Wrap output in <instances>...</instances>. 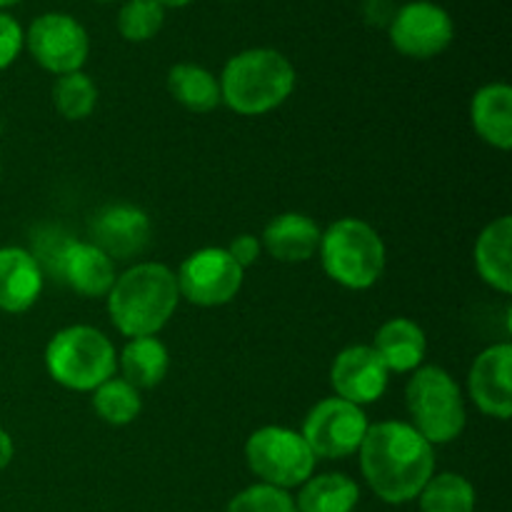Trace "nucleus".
Segmentation results:
<instances>
[{
  "label": "nucleus",
  "mask_w": 512,
  "mask_h": 512,
  "mask_svg": "<svg viewBox=\"0 0 512 512\" xmlns=\"http://www.w3.org/2000/svg\"><path fill=\"white\" fill-rule=\"evenodd\" d=\"M95 3H115V0H95Z\"/></svg>",
  "instance_id": "obj_34"
},
{
  "label": "nucleus",
  "mask_w": 512,
  "mask_h": 512,
  "mask_svg": "<svg viewBox=\"0 0 512 512\" xmlns=\"http://www.w3.org/2000/svg\"><path fill=\"white\" fill-rule=\"evenodd\" d=\"M225 512H298L295 498L290 490L275 488L268 483H255L250 488L240 490L228 503Z\"/></svg>",
  "instance_id": "obj_27"
},
{
  "label": "nucleus",
  "mask_w": 512,
  "mask_h": 512,
  "mask_svg": "<svg viewBox=\"0 0 512 512\" xmlns=\"http://www.w3.org/2000/svg\"><path fill=\"white\" fill-rule=\"evenodd\" d=\"M408 423L430 445H448L468 425V405L458 380L440 365H420L405 385Z\"/></svg>",
  "instance_id": "obj_6"
},
{
  "label": "nucleus",
  "mask_w": 512,
  "mask_h": 512,
  "mask_svg": "<svg viewBox=\"0 0 512 512\" xmlns=\"http://www.w3.org/2000/svg\"><path fill=\"white\" fill-rule=\"evenodd\" d=\"M358 455L365 483L388 505L418 500L435 475V448L405 420L370 423Z\"/></svg>",
  "instance_id": "obj_1"
},
{
  "label": "nucleus",
  "mask_w": 512,
  "mask_h": 512,
  "mask_svg": "<svg viewBox=\"0 0 512 512\" xmlns=\"http://www.w3.org/2000/svg\"><path fill=\"white\" fill-rule=\"evenodd\" d=\"M18 3H23V0H0V10L13 8V5H18Z\"/></svg>",
  "instance_id": "obj_33"
},
{
  "label": "nucleus",
  "mask_w": 512,
  "mask_h": 512,
  "mask_svg": "<svg viewBox=\"0 0 512 512\" xmlns=\"http://www.w3.org/2000/svg\"><path fill=\"white\" fill-rule=\"evenodd\" d=\"M388 38L390 45L405 58H438L453 45V15L433 0H410L395 8L393 20L388 23Z\"/></svg>",
  "instance_id": "obj_11"
},
{
  "label": "nucleus",
  "mask_w": 512,
  "mask_h": 512,
  "mask_svg": "<svg viewBox=\"0 0 512 512\" xmlns=\"http://www.w3.org/2000/svg\"><path fill=\"white\" fill-rule=\"evenodd\" d=\"M25 48V30L10 13L0 10V70H8Z\"/></svg>",
  "instance_id": "obj_28"
},
{
  "label": "nucleus",
  "mask_w": 512,
  "mask_h": 512,
  "mask_svg": "<svg viewBox=\"0 0 512 512\" xmlns=\"http://www.w3.org/2000/svg\"><path fill=\"white\" fill-rule=\"evenodd\" d=\"M245 463L253 475H258L260 483L290 490L313 478L318 458L308 448L300 430L265 425L245 440Z\"/></svg>",
  "instance_id": "obj_7"
},
{
  "label": "nucleus",
  "mask_w": 512,
  "mask_h": 512,
  "mask_svg": "<svg viewBox=\"0 0 512 512\" xmlns=\"http://www.w3.org/2000/svg\"><path fill=\"white\" fill-rule=\"evenodd\" d=\"M175 270L165 263L143 260L120 273L105 295L110 323L125 338L158 335L180 305Z\"/></svg>",
  "instance_id": "obj_2"
},
{
  "label": "nucleus",
  "mask_w": 512,
  "mask_h": 512,
  "mask_svg": "<svg viewBox=\"0 0 512 512\" xmlns=\"http://www.w3.org/2000/svg\"><path fill=\"white\" fill-rule=\"evenodd\" d=\"M360 503V485L345 473L313 475L300 485L295 498L298 512H355Z\"/></svg>",
  "instance_id": "obj_21"
},
{
  "label": "nucleus",
  "mask_w": 512,
  "mask_h": 512,
  "mask_svg": "<svg viewBox=\"0 0 512 512\" xmlns=\"http://www.w3.org/2000/svg\"><path fill=\"white\" fill-rule=\"evenodd\" d=\"M168 90L175 103L190 113H210L223 105L218 75L198 63H175L168 70Z\"/></svg>",
  "instance_id": "obj_22"
},
{
  "label": "nucleus",
  "mask_w": 512,
  "mask_h": 512,
  "mask_svg": "<svg viewBox=\"0 0 512 512\" xmlns=\"http://www.w3.org/2000/svg\"><path fill=\"white\" fill-rule=\"evenodd\" d=\"M180 298L198 308H220L233 303L245 280V270L225 248H200L175 270Z\"/></svg>",
  "instance_id": "obj_10"
},
{
  "label": "nucleus",
  "mask_w": 512,
  "mask_h": 512,
  "mask_svg": "<svg viewBox=\"0 0 512 512\" xmlns=\"http://www.w3.org/2000/svg\"><path fill=\"white\" fill-rule=\"evenodd\" d=\"M45 370L63 388L93 393L118 370V350L103 330L93 325H68L45 345Z\"/></svg>",
  "instance_id": "obj_5"
},
{
  "label": "nucleus",
  "mask_w": 512,
  "mask_h": 512,
  "mask_svg": "<svg viewBox=\"0 0 512 512\" xmlns=\"http://www.w3.org/2000/svg\"><path fill=\"white\" fill-rule=\"evenodd\" d=\"M25 48L35 63L53 75L83 70L90 55V35L78 18L68 13H43L25 30Z\"/></svg>",
  "instance_id": "obj_9"
},
{
  "label": "nucleus",
  "mask_w": 512,
  "mask_h": 512,
  "mask_svg": "<svg viewBox=\"0 0 512 512\" xmlns=\"http://www.w3.org/2000/svg\"><path fill=\"white\" fill-rule=\"evenodd\" d=\"M468 393L475 408L495 420L512 415V345L495 343L473 360L468 373Z\"/></svg>",
  "instance_id": "obj_14"
},
{
  "label": "nucleus",
  "mask_w": 512,
  "mask_h": 512,
  "mask_svg": "<svg viewBox=\"0 0 512 512\" xmlns=\"http://www.w3.org/2000/svg\"><path fill=\"white\" fill-rule=\"evenodd\" d=\"M0 170H3V163H0Z\"/></svg>",
  "instance_id": "obj_35"
},
{
  "label": "nucleus",
  "mask_w": 512,
  "mask_h": 512,
  "mask_svg": "<svg viewBox=\"0 0 512 512\" xmlns=\"http://www.w3.org/2000/svg\"><path fill=\"white\" fill-rule=\"evenodd\" d=\"M53 105L65 120H73V123L90 118L98 105V85L83 70L58 75L53 85Z\"/></svg>",
  "instance_id": "obj_25"
},
{
  "label": "nucleus",
  "mask_w": 512,
  "mask_h": 512,
  "mask_svg": "<svg viewBox=\"0 0 512 512\" xmlns=\"http://www.w3.org/2000/svg\"><path fill=\"white\" fill-rule=\"evenodd\" d=\"M363 15L368 23L385 25V28H388V23L395 15V5L390 3V0H365Z\"/></svg>",
  "instance_id": "obj_30"
},
{
  "label": "nucleus",
  "mask_w": 512,
  "mask_h": 512,
  "mask_svg": "<svg viewBox=\"0 0 512 512\" xmlns=\"http://www.w3.org/2000/svg\"><path fill=\"white\" fill-rule=\"evenodd\" d=\"M320 263L333 283L348 290H368L383 278L388 250L370 223L340 218L320 235Z\"/></svg>",
  "instance_id": "obj_4"
},
{
  "label": "nucleus",
  "mask_w": 512,
  "mask_h": 512,
  "mask_svg": "<svg viewBox=\"0 0 512 512\" xmlns=\"http://www.w3.org/2000/svg\"><path fill=\"white\" fill-rule=\"evenodd\" d=\"M93 410L103 423L113 425V428H125L140 418L143 398H140V390L133 388L128 380L113 375L93 390Z\"/></svg>",
  "instance_id": "obj_23"
},
{
  "label": "nucleus",
  "mask_w": 512,
  "mask_h": 512,
  "mask_svg": "<svg viewBox=\"0 0 512 512\" xmlns=\"http://www.w3.org/2000/svg\"><path fill=\"white\" fill-rule=\"evenodd\" d=\"M153 240L148 213L133 203L103 205L90 220V243L110 260H130L143 255Z\"/></svg>",
  "instance_id": "obj_12"
},
{
  "label": "nucleus",
  "mask_w": 512,
  "mask_h": 512,
  "mask_svg": "<svg viewBox=\"0 0 512 512\" xmlns=\"http://www.w3.org/2000/svg\"><path fill=\"white\" fill-rule=\"evenodd\" d=\"M45 273L28 248L5 245L0 248V310L25 313L43 293Z\"/></svg>",
  "instance_id": "obj_15"
},
{
  "label": "nucleus",
  "mask_w": 512,
  "mask_h": 512,
  "mask_svg": "<svg viewBox=\"0 0 512 512\" xmlns=\"http://www.w3.org/2000/svg\"><path fill=\"white\" fill-rule=\"evenodd\" d=\"M470 123L483 143L498 150L512 148V88L508 83H488L473 95Z\"/></svg>",
  "instance_id": "obj_19"
},
{
  "label": "nucleus",
  "mask_w": 512,
  "mask_h": 512,
  "mask_svg": "<svg viewBox=\"0 0 512 512\" xmlns=\"http://www.w3.org/2000/svg\"><path fill=\"white\" fill-rule=\"evenodd\" d=\"M473 483L460 473H440L428 480L418 495L420 512H475Z\"/></svg>",
  "instance_id": "obj_24"
},
{
  "label": "nucleus",
  "mask_w": 512,
  "mask_h": 512,
  "mask_svg": "<svg viewBox=\"0 0 512 512\" xmlns=\"http://www.w3.org/2000/svg\"><path fill=\"white\" fill-rule=\"evenodd\" d=\"M155 3L163 5L165 10H168V8L178 10V8H188V5H190V3H195V0H155Z\"/></svg>",
  "instance_id": "obj_32"
},
{
  "label": "nucleus",
  "mask_w": 512,
  "mask_h": 512,
  "mask_svg": "<svg viewBox=\"0 0 512 512\" xmlns=\"http://www.w3.org/2000/svg\"><path fill=\"white\" fill-rule=\"evenodd\" d=\"M390 370L375 353L373 345H348L330 365V385L335 398L365 408L378 403L388 390Z\"/></svg>",
  "instance_id": "obj_13"
},
{
  "label": "nucleus",
  "mask_w": 512,
  "mask_h": 512,
  "mask_svg": "<svg viewBox=\"0 0 512 512\" xmlns=\"http://www.w3.org/2000/svg\"><path fill=\"white\" fill-rule=\"evenodd\" d=\"M368 428L370 420L363 408L333 395L310 408L300 435L315 458L345 460L358 453Z\"/></svg>",
  "instance_id": "obj_8"
},
{
  "label": "nucleus",
  "mask_w": 512,
  "mask_h": 512,
  "mask_svg": "<svg viewBox=\"0 0 512 512\" xmlns=\"http://www.w3.org/2000/svg\"><path fill=\"white\" fill-rule=\"evenodd\" d=\"M118 33L128 43H148L163 30L165 8L155 0H125L118 10Z\"/></svg>",
  "instance_id": "obj_26"
},
{
  "label": "nucleus",
  "mask_w": 512,
  "mask_h": 512,
  "mask_svg": "<svg viewBox=\"0 0 512 512\" xmlns=\"http://www.w3.org/2000/svg\"><path fill=\"white\" fill-rule=\"evenodd\" d=\"M15 458V443L13 438H10L8 430L0 428V470L8 468L10 463H13Z\"/></svg>",
  "instance_id": "obj_31"
},
{
  "label": "nucleus",
  "mask_w": 512,
  "mask_h": 512,
  "mask_svg": "<svg viewBox=\"0 0 512 512\" xmlns=\"http://www.w3.org/2000/svg\"><path fill=\"white\" fill-rule=\"evenodd\" d=\"M230 253V258L240 265L243 270H248L250 265H255L263 255V243H260L258 235H250V233H240L230 240V245L225 248Z\"/></svg>",
  "instance_id": "obj_29"
},
{
  "label": "nucleus",
  "mask_w": 512,
  "mask_h": 512,
  "mask_svg": "<svg viewBox=\"0 0 512 512\" xmlns=\"http://www.w3.org/2000/svg\"><path fill=\"white\" fill-rule=\"evenodd\" d=\"M320 225L305 213H280L265 225L260 243L268 255H273L278 263H308L320 248Z\"/></svg>",
  "instance_id": "obj_16"
},
{
  "label": "nucleus",
  "mask_w": 512,
  "mask_h": 512,
  "mask_svg": "<svg viewBox=\"0 0 512 512\" xmlns=\"http://www.w3.org/2000/svg\"><path fill=\"white\" fill-rule=\"evenodd\" d=\"M373 350L390 373H415L428 355V335L415 320L390 318L375 333Z\"/></svg>",
  "instance_id": "obj_17"
},
{
  "label": "nucleus",
  "mask_w": 512,
  "mask_h": 512,
  "mask_svg": "<svg viewBox=\"0 0 512 512\" xmlns=\"http://www.w3.org/2000/svg\"><path fill=\"white\" fill-rule=\"evenodd\" d=\"M118 368L120 373H123V380H128L133 388H158L170 370L168 345H165L158 335L130 338L128 343H125L123 353L118 355Z\"/></svg>",
  "instance_id": "obj_20"
},
{
  "label": "nucleus",
  "mask_w": 512,
  "mask_h": 512,
  "mask_svg": "<svg viewBox=\"0 0 512 512\" xmlns=\"http://www.w3.org/2000/svg\"><path fill=\"white\" fill-rule=\"evenodd\" d=\"M475 268L498 293H512V218L500 215L480 230L475 240Z\"/></svg>",
  "instance_id": "obj_18"
},
{
  "label": "nucleus",
  "mask_w": 512,
  "mask_h": 512,
  "mask_svg": "<svg viewBox=\"0 0 512 512\" xmlns=\"http://www.w3.org/2000/svg\"><path fill=\"white\" fill-rule=\"evenodd\" d=\"M220 98L233 113L265 115L293 95L298 73L288 55L275 48H245L223 65Z\"/></svg>",
  "instance_id": "obj_3"
}]
</instances>
